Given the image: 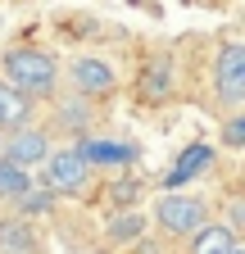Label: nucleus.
Listing matches in <instances>:
<instances>
[{
	"label": "nucleus",
	"instance_id": "1",
	"mask_svg": "<svg viewBox=\"0 0 245 254\" xmlns=\"http://www.w3.org/2000/svg\"><path fill=\"white\" fill-rule=\"evenodd\" d=\"M5 82H14L27 95H50L59 82V64H55V55H46L37 46H14V50H5Z\"/></svg>",
	"mask_w": 245,
	"mask_h": 254
},
{
	"label": "nucleus",
	"instance_id": "2",
	"mask_svg": "<svg viewBox=\"0 0 245 254\" xmlns=\"http://www.w3.org/2000/svg\"><path fill=\"white\" fill-rule=\"evenodd\" d=\"M204 218H209L204 200L200 195H182V186H173L168 195H159V204H155V222H159L164 236H191Z\"/></svg>",
	"mask_w": 245,
	"mask_h": 254
},
{
	"label": "nucleus",
	"instance_id": "3",
	"mask_svg": "<svg viewBox=\"0 0 245 254\" xmlns=\"http://www.w3.org/2000/svg\"><path fill=\"white\" fill-rule=\"evenodd\" d=\"M37 168L46 173V190L50 195H77V190L91 182V164L77 154V145L73 150H46V159Z\"/></svg>",
	"mask_w": 245,
	"mask_h": 254
},
{
	"label": "nucleus",
	"instance_id": "4",
	"mask_svg": "<svg viewBox=\"0 0 245 254\" xmlns=\"http://www.w3.org/2000/svg\"><path fill=\"white\" fill-rule=\"evenodd\" d=\"M213 82H218V100L223 105H241L245 100V46L241 41H227L218 50V64H213Z\"/></svg>",
	"mask_w": 245,
	"mask_h": 254
},
{
	"label": "nucleus",
	"instance_id": "5",
	"mask_svg": "<svg viewBox=\"0 0 245 254\" xmlns=\"http://www.w3.org/2000/svg\"><path fill=\"white\" fill-rule=\"evenodd\" d=\"M46 150H50L46 132H37V127H14L9 141L0 145V159H5V164H14V168H27V173H32L41 159H46Z\"/></svg>",
	"mask_w": 245,
	"mask_h": 254
},
{
	"label": "nucleus",
	"instance_id": "6",
	"mask_svg": "<svg viewBox=\"0 0 245 254\" xmlns=\"http://www.w3.org/2000/svg\"><path fill=\"white\" fill-rule=\"evenodd\" d=\"M77 154L91 168H132L136 164V145L132 141H114V136H86Z\"/></svg>",
	"mask_w": 245,
	"mask_h": 254
},
{
	"label": "nucleus",
	"instance_id": "7",
	"mask_svg": "<svg viewBox=\"0 0 245 254\" xmlns=\"http://www.w3.org/2000/svg\"><path fill=\"white\" fill-rule=\"evenodd\" d=\"M209 168H213V145H209V141H191L186 150L173 159V168L164 173V186H168V190H173V186H186V182H195V177L209 173Z\"/></svg>",
	"mask_w": 245,
	"mask_h": 254
},
{
	"label": "nucleus",
	"instance_id": "8",
	"mask_svg": "<svg viewBox=\"0 0 245 254\" xmlns=\"http://www.w3.org/2000/svg\"><path fill=\"white\" fill-rule=\"evenodd\" d=\"M173 59H150L145 68H141V77H136V100L141 105H164L168 95H173Z\"/></svg>",
	"mask_w": 245,
	"mask_h": 254
},
{
	"label": "nucleus",
	"instance_id": "9",
	"mask_svg": "<svg viewBox=\"0 0 245 254\" xmlns=\"http://www.w3.org/2000/svg\"><path fill=\"white\" fill-rule=\"evenodd\" d=\"M73 86H77V95H86V100H105V95L118 86V77H114V68L105 59H77L73 64Z\"/></svg>",
	"mask_w": 245,
	"mask_h": 254
},
{
	"label": "nucleus",
	"instance_id": "10",
	"mask_svg": "<svg viewBox=\"0 0 245 254\" xmlns=\"http://www.w3.org/2000/svg\"><path fill=\"white\" fill-rule=\"evenodd\" d=\"M27 123H32V95L18 91L14 82H0V132H14Z\"/></svg>",
	"mask_w": 245,
	"mask_h": 254
},
{
	"label": "nucleus",
	"instance_id": "11",
	"mask_svg": "<svg viewBox=\"0 0 245 254\" xmlns=\"http://www.w3.org/2000/svg\"><path fill=\"white\" fill-rule=\"evenodd\" d=\"M0 250L5 254H37V227L23 218H0Z\"/></svg>",
	"mask_w": 245,
	"mask_h": 254
},
{
	"label": "nucleus",
	"instance_id": "12",
	"mask_svg": "<svg viewBox=\"0 0 245 254\" xmlns=\"http://www.w3.org/2000/svg\"><path fill=\"white\" fill-rule=\"evenodd\" d=\"M195 241H191V254H227L232 245H236V227H227V222H200V227L191 232Z\"/></svg>",
	"mask_w": 245,
	"mask_h": 254
},
{
	"label": "nucleus",
	"instance_id": "13",
	"mask_svg": "<svg viewBox=\"0 0 245 254\" xmlns=\"http://www.w3.org/2000/svg\"><path fill=\"white\" fill-rule=\"evenodd\" d=\"M27 186H32V173H27V168H14V164L0 159V200H18Z\"/></svg>",
	"mask_w": 245,
	"mask_h": 254
},
{
	"label": "nucleus",
	"instance_id": "14",
	"mask_svg": "<svg viewBox=\"0 0 245 254\" xmlns=\"http://www.w3.org/2000/svg\"><path fill=\"white\" fill-rule=\"evenodd\" d=\"M141 232H145V218H141L136 209H127L122 218H114V222H109V241H114V245H127V241H141Z\"/></svg>",
	"mask_w": 245,
	"mask_h": 254
},
{
	"label": "nucleus",
	"instance_id": "15",
	"mask_svg": "<svg viewBox=\"0 0 245 254\" xmlns=\"http://www.w3.org/2000/svg\"><path fill=\"white\" fill-rule=\"evenodd\" d=\"M141 195H145V186H141V182H132V177L109 186V200H114L118 209H136V204H141Z\"/></svg>",
	"mask_w": 245,
	"mask_h": 254
},
{
	"label": "nucleus",
	"instance_id": "16",
	"mask_svg": "<svg viewBox=\"0 0 245 254\" xmlns=\"http://www.w3.org/2000/svg\"><path fill=\"white\" fill-rule=\"evenodd\" d=\"M14 204H18L23 213H46V209L55 204V195H50V190H32V186H27V190H23V195H18Z\"/></svg>",
	"mask_w": 245,
	"mask_h": 254
},
{
	"label": "nucleus",
	"instance_id": "17",
	"mask_svg": "<svg viewBox=\"0 0 245 254\" xmlns=\"http://www.w3.org/2000/svg\"><path fill=\"white\" fill-rule=\"evenodd\" d=\"M223 141H227L232 150H241V145H245V114H232V118H227V127H223Z\"/></svg>",
	"mask_w": 245,
	"mask_h": 254
},
{
	"label": "nucleus",
	"instance_id": "18",
	"mask_svg": "<svg viewBox=\"0 0 245 254\" xmlns=\"http://www.w3.org/2000/svg\"><path fill=\"white\" fill-rule=\"evenodd\" d=\"M227 254H245V250H241V245H232V250H227Z\"/></svg>",
	"mask_w": 245,
	"mask_h": 254
}]
</instances>
